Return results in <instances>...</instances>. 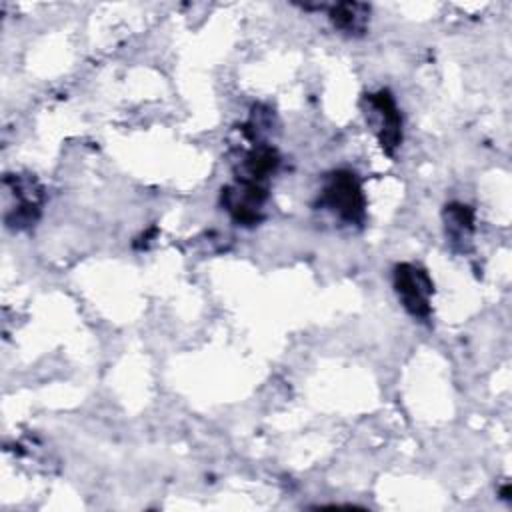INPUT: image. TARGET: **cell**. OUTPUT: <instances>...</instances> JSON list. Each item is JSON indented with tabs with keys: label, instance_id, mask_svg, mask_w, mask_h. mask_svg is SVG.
<instances>
[{
	"label": "cell",
	"instance_id": "cell-1",
	"mask_svg": "<svg viewBox=\"0 0 512 512\" xmlns=\"http://www.w3.org/2000/svg\"><path fill=\"white\" fill-rule=\"evenodd\" d=\"M318 206L348 226H362L366 220V196L356 172L340 168L326 174Z\"/></svg>",
	"mask_w": 512,
	"mask_h": 512
},
{
	"label": "cell",
	"instance_id": "cell-2",
	"mask_svg": "<svg viewBox=\"0 0 512 512\" xmlns=\"http://www.w3.org/2000/svg\"><path fill=\"white\" fill-rule=\"evenodd\" d=\"M392 286L402 308L416 320L428 322L432 316L434 282L426 268L414 262H400L392 270Z\"/></svg>",
	"mask_w": 512,
	"mask_h": 512
},
{
	"label": "cell",
	"instance_id": "cell-3",
	"mask_svg": "<svg viewBox=\"0 0 512 512\" xmlns=\"http://www.w3.org/2000/svg\"><path fill=\"white\" fill-rule=\"evenodd\" d=\"M362 106L366 122L372 126L380 148L388 156H394L402 144V114L392 92L388 88H380L378 92L364 94Z\"/></svg>",
	"mask_w": 512,
	"mask_h": 512
},
{
	"label": "cell",
	"instance_id": "cell-4",
	"mask_svg": "<svg viewBox=\"0 0 512 512\" xmlns=\"http://www.w3.org/2000/svg\"><path fill=\"white\" fill-rule=\"evenodd\" d=\"M4 186L14 198V204L6 210L4 222L10 230H28L32 228L44 208V188L32 174H14L4 178Z\"/></svg>",
	"mask_w": 512,
	"mask_h": 512
},
{
	"label": "cell",
	"instance_id": "cell-5",
	"mask_svg": "<svg viewBox=\"0 0 512 512\" xmlns=\"http://www.w3.org/2000/svg\"><path fill=\"white\" fill-rule=\"evenodd\" d=\"M270 198L268 184L234 180L220 192V204L230 218L240 226H256L266 216V202Z\"/></svg>",
	"mask_w": 512,
	"mask_h": 512
},
{
	"label": "cell",
	"instance_id": "cell-6",
	"mask_svg": "<svg viewBox=\"0 0 512 512\" xmlns=\"http://www.w3.org/2000/svg\"><path fill=\"white\" fill-rule=\"evenodd\" d=\"M280 154L268 142H254L238 160L234 172L236 180L266 184L268 178L278 170Z\"/></svg>",
	"mask_w": 512,
	"mask_h": 512
},
{
	"label": "cell",
	"instance_id": "cell-7",
	"mask_svg": "<svg viewBox=\"0 0 512 512\" xmlns=\"http://www.w3.org/2000/svg\"><path fill=\"white\" fill-rule=\"evenodd\" d=\"M444 220V234L450 248L458 254H466L472 248L474 240V210L462 202H450L444 206L442 212Z\"/></svg>",
	"mask_w": 512,
	"mask_h": 512
},
{
	"label": "cell",
	"instance_id": "cell-8",
	"mask_svg": "<svg viewBox=\"0 0 512 512\" xmlns=\"http://www.w3.org/2000/svg\"><path fill=\"white\" fill-rule=\"evenodd\" d=\"M328 20L336 32L346 38H362L370 26V4L366 2H338L326 8Z\"/></svg>",
	"mask_w": 512,
	"mask_h": 512
},
{
	"label": "cell",
	"instance_id": "cell-9",
	"mask_svg": "<svg viewBox=\"0 0 512 512\" xmlns=\"http://www.w3.org/2000/svg\"><path fill=\"white\" fill-rule=\"evenodd\" d=\"M500 496H502L504 500H508V498H510V486H508V484H506V486L500 490Z\"/></svg>",
	"mask_w": 512,
	"mask_h": 512
}]
</instances>
